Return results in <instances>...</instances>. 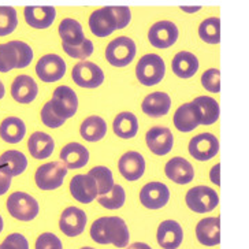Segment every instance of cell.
Listing matches in <instances>:
<instances>
[{
	"mask_svg": "<svg viewBox=\"0 0 249 249\" xmlns=\"http://www.w3.org/2000/svg\"><path fill=\"white\" fill-rule=\"evenodd\" d=\"M201 85L208 92L219 93L220 92V71L218 69H208L201 75Z\"/></svg>",
	"mask_w": 249,
	"mask_h": 249,
	"instance_id": "obj_40",
	"label": "cell"
},
{
	"mask_svg": "<svg viewBox=\"0 0 249 249\" xmlns=\"http://www.w3.org/2000/svg\"><path fill=\"white\" fill-rule=\"evenodd\" d=\"M3 249H29V242L21 233H11L0 244Z\"/></svg>",
	"mask_w": 249,
	"mask_h": 249,
	"instance_id": "obj_43",
	"label": "cell"
},
{
	"mask_svg": "<svg viewBox=\"0 0 249 249\" xmlns=\"http://www.w3.org/2000/svg\"><path fill=\"white\" fill-rule=\"evenodd\" d=\"M3 96H4V85H3V82L0 81V100L3 99Z\"/></svg>",
	"mask_w": 249,
	"mask_h": 249,
	"instance_id": "obj_49",
	"label": "cell"
},
{
	"mask_svg": "<svg viewBox=\"0 0 249 249\" xmlns=\"http://www.w3.org/2000/svg\"><path fill=\"white\" fill-rule=\"evenodd\" d=\"M15 45H17V50H18V55H19V67L18 69H23V67H28L32 63V59H33V51L30 48V45H28L23 41H18L14 40Z\"/></svg>",
	"mask_w": 249,
	"mask_h": 249,
	"instance_id": "obj_44",
	"label": "cell"
},
{
	"mask_svg": "<svg viewBox=\"0 0 249 249\" xmlns=\"http://www.w3.org/2000/svg\"><path fill=\"white\" fill-rule=\"evenodd\" d=\"M170 189L161 182H149L140 192V201L148 210H160L169 203Z\"/></svg>",
	"mask_w": 249,
	"mask_h": 249,
	"instance_id": "obj_13",
	"label": "cell"
},
{
	"mask_svg": "<svg viewBox=\"0 0 249 249\" xmlns=\"http://www.w3.org/2000/svg\"><path fill=\"white\" fill-rule=\"evenodd\" d=\"M196 238L204 247H215L220 242L219 216L204 218L196 225Z\"/></svg>",
	"mask_w": 249,
	"mask_h": 249,
	"instance_id": "obj_20",
	"label": "cell"
},
{
	"mask_svg": "<svg viewBox=\"0 0 249 249\" xmlns=\"http://www.w3.org/2000/svg\"><path fill=\"white\" fill-rule=\"evenodd\" d=\"M80 249H96V248H92V247H84V248H80Z\"/></svg>",
	"mask_w": 249,
	"mask_h": 249,
	"instance_id": "obj_51",
	"label": "cell"
},
{
	"mask_svg": "<svg viewBox=\"0 0 249 249\" xmlns=\"http://www.w3.org/2000/svg\"><path fill=\"white\" fill-rule=\"evenodd\" d=\"M70 192L77 201L89 204L99 197V189L96 181L89 174H78L71 178Z\"/></svg>",
	"mask_w": 249,
	"mask_h": 249,
	"instance_id": "obj_15",
	"label": "cell"
},
{
	"mask_svg": "<svg viewBox=\"0 0 249 249\" xmlns=\"http://www.w3.org/2000/svg\"><path fill=\"white\" fill-rule=\"evenodd\" d=\"M26 133V126L21 118L8 117L0 124V137L8 144H17L22 141Z\"/></svg>",
	"mask_w": 249,
	"mask_h": 249,
	"instance_id": "obj_30",
	"label": "cell"
},
{
	"mask_svg": "<svg viewBox=\"0 0 249 249\" xmlns=\"http://www.w3.org/2000/svg\"><path fill=\"white\" fill-rule=\"evenodd\" d=\"M171 99L166 92H154L148 95L141 104L142 111L152 118L163 117L170 111Z\"/></svg>",
	"mask_w": 249,
	"mask_h": 249,
	"instance_id": "obj_25",
	"label": "cell"
},
{
	"mask_svg": "<svg viewBox=\"0 0 249 249\" xmlns=\"http://www.w3.org/2000/svg\"><path fill=\"white\" fill-rule=\"evenodd\" d=\"M0 166L6 167L13 177L19 176L28 167V159L22 152L10 149L0 156Z\"/></svg>",
	"mask_w": 249,
	"mask_h": 249,
	"instance_id": "obj_33",
	"label": "cell"
},
{
	"mask_svg": "<svg viewBox=\"0 0 249 249\" xmlns=\"http://www.w3.org/2000/svg\"><path fill=\"white\" fill-rule=\"evenodd\" d=\"M210 179H211L216 186H219L220 185V163L215 164L213 169H211V171H210Z\"/></svg>",
	"mask_w": 249,
	"mask_h": 249,
	"instance_id": "obj_46",
	"label": "cell"
},
{
	"mask_svg": "<svg viewBox=\"0 0 249 249\" xmlns=\"http://www.w3.org/2000/svg\"><path fill=\"white\" fill-rule=\"evenodd\" d=\"M7 210L10 215L21 222H30L36 218L40 205L36 198L25 192H14L7 198Z\"/></svg>",
	"mask_w": 249,
	"mask_h": 249,
	"instance_id": "obj_3",
	"label": "cell"
},
{
	"mask_svg": "<svg viewBox=\"0 0 249 249\" xmlns=\"http://www.w3.org/2000/svg\"><path fill=\"white\" fill-rule=\"evenodd\" d=\"M50 102L55 114L65 121L73 117L78 108V97L73 89L67 85H60L55 89Z\"/></svg>",
	"mask_w": 249,
	"mask_h": 249,
	"instance_id": "obj_7",
	"label": "cell"
},
{
	"mask_svg": "<svg viewBox=\"0 0 249 249\" xmlns=\"http://www.w3.org/2000/svg\"><path fill=\"white\" fill-rule=\"evenodd\" d=\"M87 222L88 218L84 210H80L78 207H69L60 215L59 229L67 237H77L84 233Z\"/></svg>",
	"mask_w": 249,
	"mask_h": 249,
	"instance_id": "obj_12",
	"label": "cell"
},
{
	"mask_svg": "<svg viewBox=\"0 0 249 249\" xmlns=\"http://www.w3.org/2000/svg\"><path fill=\"white\" fill-rule=\"evenodd\" d=\"M66 73V62L56 53H48L38 59L36 65V74L44 82L59 81Z\"/></svg>",
	"mask_w": 249,
	"mask_h": 249,
	"instance_id": "obj_10",
	"label": "cell"
},
{
	"mask_svg": "<svg viewBox=\"0 0 249 249\" xmlns=\"http://www.w3.org/2000/svg\"><path fill=\"white\" fill-rule=\"evenodd\" d=\"M158 244L163 249H177L183 241V230L177 220H163L156 231Z\"/></svg>",
	"mask_w": 249,
	"mask_h": 249,
	"instance_id": "obj_17",
	"label": "cell"
},
{
	"mask_svg": "<svg viewBox=\"0 0 249 249\" xmlns=\"http://www.w3.org/2000/svg\"><path fill=\"white\" fill-rule=\"evenodd\" d=\"M60 160L66 164L67 169H81L89 161V151L78 142L66 144L60 151Z\"/></svg>",
	"mask_w": 249,
	"mask_h": 249,
	"instance_id": "obj_23",
	"label": "cell"
},
{
	"mask_svg": "<svg viewBox=\"0 0 249 249\" xmlns=\"http://www.w3.org/2000/svg\"><path fill=\"white\" fill-rule=\"evenodd\" d=\"M35 249H63V244L58 235L47 231L37 237Z\"/></svg>",
	"mask_w": 249,
	"mask_h": 249,
	"instance_id": "obj_41",
	"label": "cell"
},
{
	"mask_svg": "<svg viewBox=\"0 0 249 249\" xmlns=\"http://www.w3.org/2000/svg\"><path fill=\"white\" fill-rule=\"evenodd\" d=\"M192 104L196 107L201 124H213L219 118V104L210 96H198Z\"/></svg>",
	"mask_w": 249,
	"mask_h": 249,
	"instance_id": "obj_28",
	"label": "cell"
},
{
	"mask_svg": "<svg viewBox=\"0 0 249 249\" xmlns=\"http://www.w3.org/2000/svg\"><path fill=\"white\" fill-rule=\"evenodd\" d=\"M18 25V17L14 7L0 6V36L13 33Z\"/></svg>",
	"mask_w": 249,
	"mask_h": 249,
	"instance_id": "obj_38",
	"label": "cell"
},
{
	"mask_svg": "<svg viewBox=\"0 0 249 249\" xmlns=\"http://www.w3.org/2000/svg\"><path fill=\"white\" fill-rule=\"evenodd\" d=\"M63 51L66 52L69 56L81 59L84 62V59H87L93 53V43L88 38H85V41L81 43L80 45H74V47L63 45Z\"/></svg>",
	"mask_w": 249,
	"mask_h": 249,
	"instance_id": "obj_39",
	"label": "cell"
},
{
	"mask_svg": "<svg viewBox=\"0 0 249 249\" xmlns=\"http://www.w3.org/2000/svg\"><path fill=\"white\" fill-rule=\"evenodd\" d=\"M106 133H107V124L102 117L90 115L81 124L80 134L82 136V139L90 142L100 141L106 136Z\"/></svg>",
	"mask_w": 249,
	"mask_h": 249,
	"instance_id": "obj_31",
	"label": "cell"
},
{
	"mask_svg": "<svg viewBox=\"0 0 249 249\" xmlns=\"http://www.w3.org/2000/svg\"><path fill=\"white\" fill-rule=\"evenodd\" d=\"M26 23L36 29L50 28L56 17V10L52 6H28L23 10Z\"/></svg>",
	"mask_w": 249,
	"mask_h": 249,
	"instance_id": "obj_19",
	"label": "cell"
},
{
	"mask_svg": "<svg viewBox=\"0 0 249 249\" xmlns=\"http://www.w3.org/2000/svg\"><path fill=\"white\" fill-rule=\"evenodd\" d=\"M198 36L208 44H218L220 41V19L218 17H210L198 26Z\"/></svg>",
	"mask_w": 249,
	"mask_h": 249,
	"instance_id": "obj_35",
	"label": "cell"
},
{
	"mask_svg": "<svg viewBox=\"0 0 249 249\" xmlns=\"http://www.w3.org/2000/svg\"><path fill=\"white\" fill-rule=\"evenodd\" d=\"M3 226H4V223H3V218H1V215H0V233L3 231Z\"/></svg>",
	"mask_w": 249,
	"mask_h": 249,
	"instance_id": "obj_50",
	"label": "cell"
},
{
	"mask_svg": "<svg viewBox=\"0 0 249 249\" xmlns=\"http://www.w3.org/2000/svg\"><path fill=\"white\" fill-rule=\"evenodd\" d=\"M73 81L81 88H97L104 82V73L92 62H80L73 67Z\"/></svg>",
	"mask_w": 249,
	"mask_h": 249,
	"instance_id": "obj_9",
	"label": "cell"
},
{
	"mask_svg": "<svg viewBox=\"0 0 249 249\" xmlns=\"http://www.w3.org/2000/svg\"><path fill=\"white\" fill-rule=\"evenodd\" d=\"M19 67V55L15 41L0 44V73H7Z\"/></svg>",
	"mask_w": 249,
	"mask_h": 249,
	"instance_id": "obj_34",
	"label": "cell"
},
{
	"mask_svg": "<svg viewBox=\"0 0 249 249\" xmlns=\"http://www.w3.org/2000/svg\"><path fill=\"white\" fill-rule=\"evenodd\" d=\"M89 176L92 177L97 183V189H99V196L107 195L112 191L114 188V177L108 167L106 166H96L93 169L89 170Z\"/></svg>",
	"mask_w": 249,
	"mask_h": 249,
	"instance_id": "obj_36",
	"label": "cell"
},
{
	"mask_svg": "<svg viewBox=\"0 0 249 249\" xmlns=\"http://www.w3.org/2000/svg\"><path fill=\"white\" fill-rule=\"evenodd\" d=\"M126 249H152V247L145 242H133L132 245H129Z\"/></svg>",
	"mask_w": 249,
	"mask_h": 249,
	"instance_id": "obj_47",
	"label": "cell"
},
{
	"mask_svg": "<svg viewBox=\"0 0 249 249\" xmlns=\"http://www.w3.org/2000/svg\"><path fill=\"white\" fill-rule=\"evenodd\" d=\"M11 178H13V176L10 174V171L6 167L0 166V196L4 195L10 189Z\"/></svg>",
	"mask_w": 249,
	"mask_h": 249,
	"instance_id": "obj_45",
	"label": "cell"
},
{
	"mask_svg": "<svg viewBox=\"0 0 249 249\" xmlns=\"http://www.w3.org/2000/svg\"><path fill=\"white\" fill-rule=\"evenodd\" d=\"M200 8H201L200 6H196V7H186V6H182L181 10H183V11H188V13H195V11H198Z\"/></svg>",
	"mask_w": 249,
	"mask_h": 249,
	"instance_id": "obj_48",
	"label": "cell"
},
{
	"mask_svg": "<svg viewBox=\"0 0 249 249\" xmlns=\"http://www.w3.org/2000/svg\"><path fill=\"white\" fill-rule=\"evenodd\" d=\"M166 73L164 60L156 53H147L140 59L136 67V75L145 87H154L159 84Z\"/></svg>",
	"mask_w": 249,
	"mask_h": 249,
	"instance_id": "obj_2",
	"label": "cell"
},
{
	"mask_svg": "<svg viewBox=\"0 0 249 249\" xmlns=\"http://www.w3.org/2000/svg\"><path fill=\"white\" fill-rule=\"evenodd\" d=\"M166 177L171 179L173 182L186 185L193 181L195 178V169L189 161L183 159L181 156H176L173 159H170L166 163L164 167Z\"/></svg>",
	"mask_w": 249,
	"mask_h": 249,
	"instance_id": "obj_21",
	"label": "cell"
},
{
	"mask_svg": "<svg viewBox=\"0 0 249 249\" xmlns=\"http://www.w3.org/2000/svg\"><path fill=\"white\" fill-rule=\"evenodd\" d=\"M174 124L182 133H188L195 130L200 124V117L196 107L192 103H185L181 107H178L174 114Z\"/></svg>",
	"mask_w": 249,
	"mask_h": 249,
	"instance_id": "obj_24",
	"label": "cell"
},
{
	"mask_svg": "<svg viewBox=\"0 0 249 249\" xmlns=\"http://www.w3.org/2000/svg\"><path fill=\"white\" fill-rule=\"evenodd\" d=\"M0 249H3V248H1V247H0Z\"/></svg>",
	"mask_w": 249,
	"mask_h": 249,
	"instance_id": "obj_52",
	"label": "cell"
},
{
	"mask_svg": "<svg viewBox=\"0 0 249 249\" xmlns=\"http://www.w3.org/2000/svg\"><path fill=\"white\" fill-rule=\"evenodd\" d=\"M114 133L121 139H132L139 132V121L137 117L132 112H121L118 114L114 124H112Z\"/></svg>",
	"mask_w": 249,
	"mask_h": 249,
	"instance_id": "obj_32",
	"label": "cell"
},
{
	"mask_svg": "<svg viewBox=\"0 0 249 249\" xmlns=\"http://www.w3.org/2000/svg\"><path fill=\"white\" fill-rule=\"evenodd\" d=\"M28 148H29L30 155L35 159H47L53 152L55 142H53V139L50 134L43 132H36L29 137Z\"/></svg>",
	"mask_w": 249,
	"mask_h": 249,
	"instance_id": "obj_27",
	"label": "cell"
},
{
	"mask_svg": "<svg viewBox=\"0 0 249 249\" xmlns=\"http://www.w3.org/2000/svg\"><path fill=\"white\" fill-rule=\"evenodd\" d=\"M148 38L156 48H169L178 40V28L171 21H159L151 26Z\"/></svg>",
	"mask_w": 249,
	"mask_h": 249,
	"instance_id": "obj_14",
	"label": "cell"
},
{
	"mask_svg": "<svg viewBox=\"0 0 249 249\" xmlns=\"http://www.w3.org/2000/svg\"><path fill=\"white\" fill-rule=\"evenodd\" d=\"M173 71L179 78H192L198 70V59L192 52L181 51L171 62Z\"/></svg>",
	"mask_w": 249,
	"mask_h": 249,
	"instance_id": "obj_26",
	"label": "cell"
},
{
	"mask_svg": "<svg viewBox=\"0 0 249 249\" xmlns=\"http://www.w3.org/2000/svg\"><path fill=\"white\" fill-rule=\"evenodd\" d=\"M38 87L36 81L29 75H18L11 85V96L21 104H29L36 99Z\"/></svg>",
	"mask_w": 249,
	"mask_h": 249,
	"instance_id": "obj_22",
	"label": "cell"
},
{
	"mask_svg": "<svg viewBox=\"0 0 249 249\" xmlns=\"http://www.w3.org/2000/svg\"><path fill=\"white\" fill-rule=\"evenodd\" d=\"M145 141H147L148 148L152 154L158 155V156H164L173 149L174 139H173V133L169 127L155 126L147 132Z\"/></svg>",
	"mask_w": 249,
	"mask_h": 249,
	"instance_id": "obj_16",
	"label": "cell"
},
{
	"mask_svg": "<svg viewBox=\"0 0 249 249\" xmlns=\"http://www.w3.org/2000/svg\"><path fill=\"white\" fill-rule=\"evenodd\" d=\"M136 43L130 37L121 36L112 40L106 48V59L115 67L127 66L136 56Z\"/></svg>",
	"mask_w": 249,
	"mask_h": 249,
	"instance_id": "obj_5",
	"label": "cell"
},
{
	"mask_svg": "<svg viewBox=\"0 0 249 249\" xmlns=\"http://www.w3.org/2000/svg\"><path fill=\"white\" fill-rule=\"evenodd\" d=\"M92 240L102 245L112 244L117 248H126L130 240L129 227L119 216H102L90 226Z\"/></svg>",
	"mask_w": 249,
	"mask_h": 249,
	"instance_id": "obj_1",
	"label": "cell"
},
{
	"mask_svg": "<svg viewBox=\"0 0 249 249\" xmlns=\"http://www.w3.org/2000/svg\"><path fill=\"white\" fill-rule=\"evenodd\" d=\"M59 35L63 45L74 47L85 41V35L81 23L73 18H65L59 25Z\"/></svg>",
	"mask_w": 249,
	"mask_h": 249,
	"instance_id": "obj_29",
	"label": "cell"
},
{
	"mask_svg": "<svg viewBox=\"0 0 249 249\" xmlns=\"http://www.w3.org/2000/svg\"><path fill=\"white\" fill-rule=\"evenodd\" d=\"M96 200L99 201V204L103 205L107 210H119L124 204L126 193H124V189L121 185H114V188L110 193L99 196Z\"/></svg>",
	"mask_w": 249,
	"mask_h": 249,
	"instance_id": "obj_37",
	"label": "cell"
},
{
	"mask_svg": "<svg viewBox=\"0 0 249 249\" xmlns=\"http://www.w3.org/2000/svg\"><path fill=\"white\" fill-rule=\"evenodd\" d=\"M89 28L97 37L110 36L114 30L119 29L114 6H107L93 11L89 17Z\"/></svg>",
	"mask_w": 249,
	"mask_h": 249,
	"instance_id": "obj_8",
	"label": "cell"
},
{
	"mask_svg": "<svg viewBox=\"0 0 249 249\" xmlns=\"http://www.w3.org/2000/svg\"><path fill=\"white\" fill-rule=\"evenodd\" d=\"M41 121H43V124H44L45 126H48V127H51V129L60 127L62 124L66 122L65 119L59 118L58 115L55 114V111L52 110L51 102H47L44 104V107H43V110H41Z\"/></svg>",
	"mask_w": 249,
	"mask_h": 249,
	"instance_id": "obj_42",
	"label": "cell"
},
{
	"mask_svg": "<svg viewBox=\"0 0 249 249\" xmlns=\"http://www.w3.org/2000/svg\"><path fill=\"white\" fill-rule=\"evenodd\" d=\"M186 205L191 208L193 213H205L213 211L219 204V196L208 186H195L186 193Z\"/></svg>",
	"mask_w": 249,
	"mask_h": 249,
	"instance_id": "obj_6",
	"label": "cell"
},
{
	"mask_svg": "<svg viewBox=\"0 0 249 249\" xmlns=\"http://www.w3.org/2000/svg\"><path fill=\"white\" fill-rule=\"evenodd\" d=\"M67 167L60 161H50L40 166L35 174L36 185L41 191H53L62 186L67 174Z\"/></svg>",
	"mask_w": 249,
	"mask_h": 249,
	"instance_id": "obj_4",
	"label": "cell"
},
{
	"mask_svg": "<svg viewBox=\"0 0 249 249\" xmlns=\"http://www.w3.org/2000/svg\"><path fill=\"white\" fill-rule=\"evenodd\" d=\"M118 169L124 179L137 181L145 171V159L136 151H129L121 156L118 161Z\"/></svg>",
	"mask_w": 249,
	"mask_h": 249,
	"instance_id": "obj_18",
	"label": "cell"
},
{
	"mask_svg": "<svg viewBox=\"0 0 249 249\" xmlns=\"http://www.w3.org/2000/svg\"><path fill=\"white\" fill-rule=\"evenodd\" d=\"M219 152V141L211 133L195 136L189 142V154L196 160H210Z\"/></svg>",
	"mask_w": 249,
	"mask_h": 249,
	"instance_id": "obj_11",
	"label": "cell"
}]
</instances>
